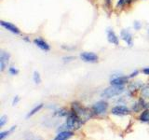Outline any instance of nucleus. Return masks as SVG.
<instances>
[{"mask_svg": "<svg viewBox=\"0 0 149 140\" xmlns=\"http://www.w3.org/2000/svg\"><path fill=\"white\" fill-rule=\"evenodd\" d=\"M72 110L83 121L90 120L91 117H92V110L91 111L90 109H88L87 107L83 106L82 105H80L77 102H73L72 103Z\"/></svg>", "mask_w": 149, "mask_h": 140, "instance_id": "obj_1", "label": "nucleus"}, {"mask_svg": "<svg viewBox=\"0 0 149 140\" xmlns=\"http://www.w3.org/2000/svg\"><path fill=\"white\" fill-rule=\"evenodd\" d=\"M84 121L79 118V117L74 113L72 110L68 112V115L66 116V121H65V124L68 126L69 130L70 129H74L77 130L81 127V125L83 124Z\"/></svg>", "mask_w": 149, "mask_h": 140, "instance_id": "obj_2", "label": "nucleus"}, {"mask_svg": "<svg viewBox=\"0 0 149 140\" xmlns=\"http://www.w3.org/2000/svg\"><path fill=\"white\" fill-rule=\"evenodd\" d=\"M125 91L124 86H118V85H111L110 87L106 88L101 93V96L104 98H112L115 96H118L121 94Z\"/></svg>", "mask_w": 149, "mask_h": 140, "instance_id": "obj_3", "label": "nucleus"}, {"mask_svg": "<svg viewBox=\"0 0 149 140\" xmlns=\"http://www.w3.org/2000/svg\"><path fill=\"white\" fill-rule=\"evenodd\" d=\"M108 109V103L102 100V101H98L96 102L94 105L92 106L91 110L94 114L96 115H102L104 114L105 112Z\"/></svg>", "mask_w": 149, "mask_h": 140, "instance_id": "obj_4", "label": "nucleus"}, {"mask_svg": "<svg viewBox=\"0 0 149 140\" xmlns=\"http://www.w3.org/2000/svg\"><path fill=\"white\" fill-rule=\"evenodd\" d=\"M80 58L82 61L86 63H97L99 57L98 55L93 53V52H88V51H85V52H82L80 54Z\"/></svg>", "mask_w": 149, "mask_h": 140, "instance_id": "obj_5", "label": "nucleus"}, {"mask_svg": "<svg viewBox=\"0 0 149 140\" xmlns=\"http://www.w3.org/2000/svg\"><path fill=\"white\" fill-rule=\"evenodd\" d=\"M112 114L116 116H125L130 113V110L126 106H116L111 110Z\"/></svg>", "mask_w": 149, "mask_h": 140, "instance_id": "obj_6", "label": "nucleus"}, {"mask_svg": "<svg viewBox=\"0 0 149 140\" xmlns=\"http://www.w3.org/2000/svg\"><path fill=\"white\" fill-rule=\"evenodd\" d=\"M0 24H1V26H3L5 29H7L8 31L11 32L12 34H15V35H19L21 33L20 29L16 26L12 24V23L8 22H5V21H1L0 22Z\"/></svg>", "mask_w": 149, "mask_h": 140, "instance_id": "obj_7", "label": "nucleus"}, {"mask_svg": "<svg viewBox=\"0 0 149 140\" xmlns=\"http://www.w3.org/2000/svg\"><path fill=\"white\" fill-rule=\"evenodd\" d=\"M9 58H10V55L6 51H2L1 54H0V69H1V71H4L8 66Z\"/></svg>", "mask_w": 149, "mask_h": 140, "instance_id": "obj_8", "label": "nucleus"}, {"mask_svg": "<svg viewBox=\"0 0 149 140\" xmlns=\"http://www.w3.org/2000/svg\"><path fill=\"white\" fill-rule=\"evenodd\" d=\"M120 36H121V38H122L126 42V44H127L129 47H132V44H133L132 35L130 34V33L128 30L123 29L122 31L120 32Z\"/></svg>", "mask_w": 149, "mask_h": 140, "instance_id": "obj_9", "label": "nucleus"}, {"mask_svg": "<svg viewBox=\"0 0 149 140\" xmlns=\"http://www.w3.org/2000/svg\"><path fill=\"white\" fill-rule=\"evenodd\" d=\"M34 43L36 47H38V48L44 51H49L50 50V46L47 43V42L44 40L40 38V37H37V38H35L34 39Z\"/></svg>", "mask_w": 149, "mask_h": 140, "instance_id": "obj_10", "label": "nucleus"}, {"mask_svg": "<svg viewBox=\"0 0 149 140\" xmlns=\"http://www.w3.org/2000/svg\"><path fill=\"white\" fill-rule=\"evenodd\" d=\"M128 82V78L123 77V76H116L111 78L110 83L111 85H118V86H123L124 84Z\"/></svg>", "mask_w": 149, "mask_h": 140, "instance_id": "obj_11", "label": "nucleus"}, {"mask_svg": "<svg viewBox=\"0 0 149 140\" xmlns=\"http://www.w3.org/2000/svg\"><path fill=\"white\" fill-rule=\"evenodd\" d=\"M73 135H74V133L71 132V131H63V132H59L53 140H68L71 138Z\"/></svg>", "mask_w": 149, "mask_h": 140, "instance_id": "obj_12", "label": "nucleus"}, {"mask_svg": "<svg viewBox=\"0 0 149 140\" xmlns=\"http://www.w3.org/2000/svg\"><path fill=\"white\" fill-rule=\"evenodd\" d=\"M107 40L111 44L118 45V37L116 35V33L111 29L107 30Z\"/></svg>", "mask_w": 149, "mask_h": 140, "instance_id": "obj_13", "label": "nucleus"}, {"mask_svg": "<svg viewBox=\"0 0 149 140\" xmlns=\"http://www.w3.org/2000/svg\"><path fill=\"white\" fill-rule=\"evenodd\" d=\"M141 96L143 99H149V84L143 85L141 88Z\"/></svg>", "mask_w": 149, "mask_h": 140, "instance_id": "obj_14", "label": "nucleus"}, {"mask_svg": "<svg viewBox=\"0 0 149 140\" xmlns=\"http://www.w3.org/2000/svg\"><path fill=\"white\" fill-rule=\"evenodd\" d=\"M43 107V104H39V105H37V106H36L34 108H33L29 113L27 114V116H26V118L28 119V118H30V117H32V116H34L35 114H36L37 112L38 111H40L41 110V108Z\"/></svg>", "mask_w": 149, "mask_h": 140, "instance_id": "obj_15", "label": "nucleus"}, {"mask_svg": "<svg viewBox=\"0 0 149 140\" xmlns=\"http://www.w3.org/2000/svg\"><path fill=\"white\" fill-rule=\"evenodd\" d=\"M140 120L142 123H149V109H146L140 115Z\"/></svg>", "mask_w": 149, "mask_h": 140, "instance_id": "obj_16", "label": "nucleus"}, {"mask_svg": "<svg viewBox=\"0 0 149 140\" xmlns=\"http://www.w3.org/2000/svg\"><path fill=\"white\" fill-rule=\"evenodd\" d=\"M143 86V83L141 81H136V82H132V84L130 85L129 87V90L132 91V92H134L136 90H139V89H141Z\"/></svg>", "mask_w": 149, "mask_h": 140, "instance_id": "obj_17", "label": "nucleus"}, {"mask_svg": "<svg viewBox=\"0 0 149 140\" xmlns=\"http://www.w3.org/2000/svg\"><path fill=\"white\" fill-rule=\"evenodd\" d=\"M15 129H16V126H12V127H11L10 129H9V130H8V131H4V132H1V133H0V140H4L7 136H8L9 134L12 133Z\"/></svg>", "mask_w": 149, "mask_h": 140, "instance_id": "obj_18", "label": "nucleus"}, {"mask_svg": "<svg viewBox=\"0 0 149 140\" xmlns=\"http://www.w3.org/2000/svg\"><path fill=\"white\" fill-rule=\"evenodd\" d=\"M54 115L59 116V117H66L68 115V111L65 110L64 108H60L58 110L54 111Z\"/></svg>", "mask_w": 149, "mask_h": 140, "instance_id": "obj_19", "label": "nucleus"}, {"mask_svg": "<svg viewBox=\"0 0 149 140\" xmlns=\"http://www.w3.org/2000/svg\"><path fill=\"white\" fill-rule=\"evenodd\" d=\"M33 80H34V82L36 84H40L41 83V77L39 73L37 71H35L34 74H33Z\"/></svg>", "mask_w": 149, "mask_h": 140, "instance_id": "obj_20", "label": "nucleus"}, {"mask_svg": "<svg viewBox=\"0 0 149 140\" xmlns=\"http://www.w3.org/2000/svg\"><path fill=\"white\" fill-rule=\"evenodd\" d=\"M130 1H132V0H118V5H116V7H118V8H121V7L125 6L126 4L130 3Z\"/></svg>", "mask_w": 149, "mask_h": 140, "instance_id": "obj_21", "label": "nucleus"}, {"mask_svg": "<svg viewBox=\"0 0 149 140\" xmlns=\"http://www.w3.org/2000/svg\"><path fill=\"white\" fill-rule=\"evenodd\" d=\"M8 73L10 75H12V76H15V75H18L19 70L16 67L11 66V67H9V69H8Z\"/></svg>", "mask_w": 149, "mask_h": 140, "instance_id": "obj_22", "label": "nucleus"}, {"mask_svg": "<svg viewBox=\"0 0 149 140\" xmlns=\"http://www.w3.org/2000/svg\"><path fill=\"white\" fill-rule=\"evenodd\" d=\"M7 121H8V118H7V116H2L1 118H0V127H3V126L7 123Z\"/></svg>", "mask_w": 149, "mask_h": 140, "instance_id": "obj_23", "label": "nucleus"}, {"mask_svg": "<svg viewBox=\"0 0 149 140\" xmlns=\"http://www.w3.org/2000/svg\"><path fill=\"white\" fill-rule=\"evenodd\" d=\"M133 27H134V29L135 30H140L141 29V27H142V23L140 22H134L133 23Z\"/></svg>", "mask_w": 149, "mask_h": 140, "instance_id": "obj_24", "label": "nucleus"}, {"mask_svg": "<svg viewBox=\"0 0 149 140\" xmlns=\"http://www.w3.org/2000/svg\"><path fill=\"white\" fill-rule=\"evenodd\" d=\"M19 101H20V97H19L18 95H16L15 97L13 98V100H12V106H16L18 103H19Z\"/></svg>", "mask_w": 149, "mask_h": 140, "instance_id": "obj_25", "label": "nucleus"}, {"mask_svg": "<svg viewBox=\"0 0 149 140\" xmlns=\"http://www.w3.org/2000/svg\"><path fill=\"white\" fill-rule=\"evenodd\" d=\"M138 74H139V71H138V70H135V71H133L132 74L130 75L129 78H133V77H135V76H137Z\"/></svg>", "mask_w": 149, "mask_h": 140, "instance_id": "obj_26", "label": "nucleus"}, {"mask_svg": "<svg viewBox=\"0 0 149 140\" xmlns=\"http://www.w3.org/2000/svg\"><path fill=\"white\" fill-rule=\"evenodd\" d=\"M142 71L144 75H149V67H144Z\"/></svg>", "mask_w": 149, "mask_h": 140, "instance_id": "obj_27", "label": "nucleus"}, {"mask_svg": "<svg viewBox=\"0 0 149 140\" xmlns=\"http://www.w3.org/2000/svg\"><path fill=\"white\" fill-rule=\"evenodd\" d=\"M28 140H43L40 136H31Z\"/></svg>", "mask_w": 149, "mask_h": 140, "instance_id": "obj_28", "label": "nucleus"}, {"mask_svg": "<svg viewBox=\"0 0 149 140\" xmlns=\"http://www.w3.org/2000/svg\"><path fill=\"white\" fill-rule=\"evenodd\" d=\"M105 4H106V6H107V7H110V5H111V0H105Z\"/></svg>", "mask_w": 149, "mask_h": 140, "instance_id": "obj_29", "label": "nucleus"}, {"mask_svg": "<svg viewBox=\"0 0 149 140\" xmlns=\"http://www.w3.org/2000/svg\"><path fill=\"white\" fill-rule=\"evenodd\" d=\"M147 34H148V36H149V29L147 30Z\"/></svg>", "mask_w": 149, "mask_h": 140, "instance_id": "obj_30", "label": "nucleus"}]
</instances>
